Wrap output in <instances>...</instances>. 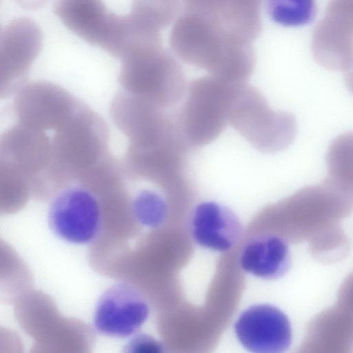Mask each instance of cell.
<instances>
[{"label":"cell","instance_id":"1","mask_svg":"<svg viewBox=\"0 0 353 353\" xmlns=\"http://www.w3.org/2000/svg\"><path fill=\"white\" fill-rule=\"evenodd\" d=\"M169 41L177 58L223 80L245 83L254 70L252 41L228 32L208 17L183 12L174 22Z\"/></svg>","mask_w":353,"mask_h":353},{"label":"cell","instance_id":"2","mask_svg":"<svg viewBox=\"0 0 353 353\" xmlns=\"http://www.w3.org/2000/svg\"><path fill=\"white\" fill-rule=\"evenodd\" d=\"M53 10L71 32L112 55L121 57L133 43L129 15L110 10L104 0H56Z\"/></svg>","mask_w":353,"mask_h":353},{"label":"cell","instance_id":"3","mask_svg":"<svg viewBox=\"0 0 353 353\" xmlns=\"http://www.w3.org/2000/svg\"><path fill=\"white\" fill-rule=\"evenodd\" d=\"M239 83L212 75L190 82L178 121L191 147L206 145L222 133L228 124L231 104Z\"/></svg>","mask_w":353,"mask_h":353},{"label":"cell","instance_id":"4","mask_svg":"<svg viewBox=\"0 0 353 353\" xmlns=\"http://www.w3.org/2000/svg\"><path fill=\"white\" fill-rule=\"evenodd\" d=\"M121 57L124 75L130 76L149 102L165 108L185 95L188 87L183 68L163 41L136 46Z\"/></svg>","mask_w":353,"mask_h":353},{"label":"cell","instance_id":"5","mask_svg":"<svg viewBox=\"0 0 353 353\" xmlns=\"http://www.w3.org/2000/svg\"><path fill=\"white\" fill-rule=\"evenodd\" d=\"M228 124L253 148L265 153L286 146L293 133L291 117L272 110L263 94L246 82L236 88Z\"/></svg>","mask_w":353,"mask_h":353},{"label":"cell","instance_id":"6","mask_svg":"<svg viewBox=\"0 0 353 353\" xmlns=\"http://www.w3.org/2000/svg\"><path fill=\"white\" fill-rule=\"evenodd\" d=\"M102 209L95 194L81 184L69 185L52 199L48 222L52 232L70 243H92L99 235Z\"/></svg>","mask_w":353,"mask_h":353},{"label":"cell","instance_id":"7","mask_svg":"<svg viewBox=\"0 0 353 353\" xmlns=\"http://www.w3.org/2000/svg\"><path fill=\"white\" fill-rule=\"evenodd\" d=\"M149 303L132 284L117 282L99 298L93 325L102 335L127 338L135 334L149 316Z\"/></svg>","mask_w":353,"mask_h":353},{"label":"cell","instance_id":"8","mask_svg":"<svg viewBox=\"0 0 353 353\" xmlns=\"http://www.w3.org/2000/svg\"><path fill=\"white\" fill-rule=\"evenodd\" d=\"M234 328L239 342L249 352L280 353L292 343V327L288 316L270 304L247 308L236 319Z\"/></svg>","mask_w":353,"mask_h":353},{"label":"cell","instance_id":"9","mask_svg":"<svg viewBox=\"0 0 353 353\" xmlns=\"http://www.w3.org/2000/svg\"><path fill=\"white\" fill-rule=\"evenodd\" d=\"M314 58L330 68L347 65L353 56V0H330L311 41Z\"/></svg>","mask_w":353,"mask_h":353},{"label":"cell","instance_id":"10","mask_svg":"<svg viewBox=\"0 0 353 353\" xmlns=\"http://www.w3.org/2000/svg\"><path fill=\"white\" fill-rule=\"evenodd\" d=\"M191 233L200 246L226 252L241 238L242 227L238 217L228 208L214 201H205L193 210Z\"/></svg>","mask_w":353,"mask_h":353},{"label":"cell","instance_id":"11","mask_svg":"<svg viewBox=\"0 0 353 353\" xmlns=\"http://www.w3.org/2000/svg\"><path fill=\"white\" fill-rule=\"evenodd\" d=\"M43 33L32 19L19 17L2 29L0 59L6 70L21 71L28 67L43 47Z\"/></svg>","mask_w":353,"mask_h":353},{"label":"cell","instance_id":"12","mask_svg":"<svg viewBox=\"0 0 353 353\" xmlns=\"http://www.w3.org/2000/svg\"><path fill=\"white\" fill-rule=\"evenodd\" d=\"M239 265L243 271L256 277L276 279L285 274L290 268L288 245L276 235L257 236L243 246Z\"/></svg>","mask_w":353,"mask_h":353},{"label":"cell","instance_id":"13","mask_svg":"<svg viewBox=\"0 0 353 353\" xmlns=\"http://www.w3.org/2000/svg\"><path fill=\"white\" fill-rule=\"evenodd\" d=\"M263 0H225L216 21L228 32L252 41L261 34Z\"/></svg>","mask_w":353,"mask_h":353},{"label":"cell","instance_id":"14","mask_svg":"<svg viewBox=\"0 0 353 353\" xmlns=\"http://www.w3.org/2000/svg\"><path fill=\"white\" fill-rule=\"evenodd\" d=\"M183 12V0H131L128 14L135 22L161 31Z\"/></svg>","mask_w":353,"mask_h":353},{"label":"cell","instance_id":"15","mask_svg":"<svg viewBox=\"0 0 353 353\" xmlns=\"http://www.w3.org/2000/svg\"><path fill=\"white\" fill-rule=\"evenodd\" d=\"M270 18L285 27H299L311 23L316 17L315 0H265Z\"/></svg>","mask_w":353,"mask_h":353},{"label":"cell","instance_id":"16","mask_svg":"<svg viewBox=\"0 0 353 353\" xmlns=\"http://www.w3.org/2000/svg\"><path fill=\"white\" fill-rule=\"evenodd\" d=\"M131 207L135 219L149 228L161 226L169 210L167 200L159 192L148 189L141 190L135 194Z\"/></svg>","mask_w":353,"mask_h":353},{"label":"cell","instance_id":"17","mask_svg":"<svg viewBox=\"0 0 353 353\" xmlns=\"http://www.w3.org/2000/svg\"><path fill=\"white\" fill-rule=\"evenodd\" d=\"M183 1L184 12H190L201 14L216 21L225 1V0Z\"/></svg>","mask_w":353,"mask_h":353},{"label":"cell","instance_id":"18","mask_svg":"<svg viewBox=\"0 0 353 353\" xmlns=\"http://www.w3.org/2000/svg\"><path fill=\"white\" fill-rule=\"evenodd\" d=\"M127 352H161L162 345L156 339L146 334L134 336L125 347Z\"/></svg>","mask_w":353,"mask_h":353},{"label":"cell","instance_id":"19","mask_svg":"<svg viewBox=\"0 0 353 353\" xmlns=\"http://www.w3.org/2000/svg\"><path fill=\"white\" fill-rule=\"evenodd\" d=\"M20 8L26 10H36L46 4L48 0H13Z\"/></svg>","mask_w":353,"mask_h":353}]
</instances>
